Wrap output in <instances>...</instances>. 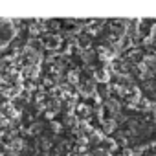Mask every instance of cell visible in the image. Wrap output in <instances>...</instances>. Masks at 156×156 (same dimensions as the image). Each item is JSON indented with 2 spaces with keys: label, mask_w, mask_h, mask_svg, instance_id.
<instances>
[{
  "label": "cell",
  "mask_w": 156,
  "mask_h": 156,
  "mask_svg": "<svg viewBox=\"0 0 156 156\" xmlns=\"http://www.w3.org/2000/svg\"><path fill=\"white\" fill-rule=\"evenodd\" d=\"M42 42H44V46H46L48 50H57L59 44H61V37H59V35H48Z\"/></svg>",
  "instance_id": "obj_2"
},
{
  "label": "cell",
  "mask_w": 156,
  "mask_h": 156,
  "mask_svg": "<svg viewBox=\"0 0 156 156\" xmlns=\"http://www.w3.org/2000/svg\"><path fill=\"white\" fill-rule=\"evenodd\" d=\"M141 64H143L151 73H152V72H156V55H147V57L143 59V62H141Z\"/></svg>",
  "instance_id": "obj_5"
},
{
  "label": "cell",
  "mask_w": 156,
  "mask_h": 156,
  "mask_svg": "<svg viewBox=\"0 0 156 156\" xmlns=\"http://www.w3.org/2000/svg\"><path fill=\"white\" fill-rule=\"evenodd\" d=\"M79 94H83V96H96V85H94V81H83L81 85H79Z\"/></svg>",
  "instance_id": "obj_1"
},
{
  "label": "cell",
  "mask_w": 156,
  "mask_h": 156,
  "mask_svg": "<svg viewBox=\"0 0 156 156\" xmlns=\"http://www.w3.org/2000/svg\"><path fill=\"white\" fill-rule=\"evenodd\" d=\"M22 145H24L22 140H13V141L9 143V151H11L13 154H19V152L22 151Z\"/></svg>",
  "instance_id": "obj_6"
},
{
  "label": "cell",
  "mask_w": 156,
  "mask_h": 156,
  "mask_svg": "<svg viewBox=\"0 0 156 156\" xmlns=\"http://www.w3.org/2000/svg\"><path fill=\"white\" fill-rule=\"evenodd\" d=\"M110 77H112V72H110L108 68H101V70H98V72H96L94 79H96V81H99V83H107Z\"/></svg>",
  "instance_id": "obj_3"
},
{
  "label": "cell",
  "mask_w": 156,
  "mask_h": 156,
  "mask_svg": "<svg viewBox=\"0 0 156 156\" xmlns=\"http://www.w3.org/2000/svg\"><path fill=\"white\" fill-rule=\"evenodd\" d=\"M138 108H140V110H149V108H152V105H151V101L141 99V101L138 103Z\"/></svg>",
  "instance_id": "obj_9"
},
{
  "label": "cell",
  "mask_w": 156,
  "mask_h": 156,
  "mask_svg": "<svg viewBox=\"0 0 156 156\" xmlns=\"http://www.w3.org/2000/svg\"><path fill=\"white\" fill-rule=\"evenodd\" d=\"M75 116L79 118V119H85V121H87V118L90 116V108H88V105L79 103V105L75 107Z\"/></svg>",
  "instance_id": "obj_4"
},
{
  "label": "cell",
  "mask_w": 156,
  "mask_h": 156,
  "mask_svg": "<svg viewBox=\"0 0 156 156\" xmlns=\"http://www.w3.org/2000/svg\"><path fill=\"white\" fill-rule=\"evenodd\" d=\"M116 129V121L114 119H107V121H103V130L105 132H112Z\"/></svg>",
  "instance_id": "obj_7"
},
{
  "label": "cell",
  "mask_w": 156,
  "mask_h": 156,
  "mask_svg": "<svg viewBox=\"0 0 156 156\" xmlns=\"http://www.w3.org/2000/svg\"><path fill=\"white\" fill-rule=\"evenodd\" d=\"M77 73H79L77 70H70V72H68L66 77H68V81H70V83H77V81H79V75H77Z\"/></svg>",
  "instance_id": "obj_8"
},
{
  "label": "cell",
  "mask_w": 156,
  "mask_h": 156,
  "mask_svg": "<svg viewBox=\"0 0 156 156\" xmlns=\"http://www.w3.org/2000/svg\"><path fill=\"white\" fill-rule=\"evenodd\" d=\"M154 123H156V116H154Z\"/></svg>",
  "instance_id": "obj_10"
}]
</instances>
